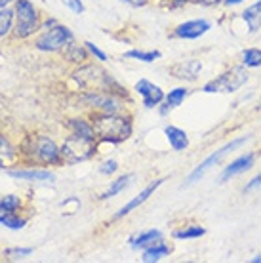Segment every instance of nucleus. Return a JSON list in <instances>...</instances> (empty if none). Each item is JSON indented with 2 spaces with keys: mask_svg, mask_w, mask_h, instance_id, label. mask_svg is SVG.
<instances>
[{
  "mask_svg": "<svg viewBox=\"0 0 261 263\" xmlns=\"http://www.w3.org/2000/svg\"><path fill=\"white\" fill-rule=\"evenodd\" d=\"M200 71H202V63L198 60H185L170 67L172 77H176L179 80H189V82L198 79Z\"/></svg>",
  "mask_w": 261,
  "mask_h": 263,
  "instance_id": "11",
  "label": "nucleus"
},
{
  "mask_svg": "<svg viewBox=\"0 0 261 263\" xmlns=\"http://www.w3.org/2000/svg\"><path fill=\"white\" fill-rule=\"evenodd\" d=\"M69 42H72L71 31L65 25H53L36 40V48L42 52H58L61 48H67Z\"/></svg>",
  "mask_w": 261,
  "mask_h": 263,
  "instance_id": "8",
  "label": "nucleus"
},
{
  "mask_svg": "<svg viewBox=\"0 0 261 263\" xmlns=\"http://www.w3.org/2000/svg\"><path fill=\"white\" fill-rule=\"evenodd\" d=\"M242 20L246 21L250 33H255L257 29H261V0L242 12Z\"/></svg>",
  "mask_w": 261,
  "mask_h": 263,
  "instance_id": "17",
  "label": "nucleus"
},
{
  "mask_svg": "<svg viewBox=\"0 0 261 263\" xmlns=\"http://www.w3.org/2000/svg\"><path fill=\"white\" fill-rule=\"evenodd\" d=\"M20 197H15V195H8V197H2L0 200V214H10V212H15L20 208Z\"/></svg>",
  "mask_w": 261,
  "mask_h": 263,
  "instance_id": "28",
  "label": "nucleus"
},
{
  "mask_svg": "<svg viewBox=\"0 0 261 263\" xmlns=\"http://www.w3.org/2000/svg\"><path fill=\"white\" fill-rule=\"evenodd\" d=\"M10 176L17 179H29V181H52L53 174L48 170H10Z\"/></svg>",
  "mask_w": 261,
  "mask_h": 263,
  "instance_id": "18",
  "label": "nucleus"
},
{
  "mask_svg": "<svg viewBox=\"0 0 261 263\" xmlns=\"http://www.w3.org/2000/svg\"><path fill=\"white\" fill-rule=\"evenodd\" d=\"M118 164L115 162V160H109V162H105L99 170H101V174H113V172H117Z\"/></svg>",
  "mask_w": 261,
  "mask_h": 263,
  "instance_id": "33",
  "label": "nucleus"
},
{
  "mask_svg": "<svg viewBox=\"0 0 261 263\" xmlns=\"http://www.w3.org/2000/svg\"><path fill=\"white\" fill-rule=\"evenodd\" d=\"M91 126L96 138L111 143H120L132 136V122L128 117H120L118 112H98L91 117Z\"/></svg>",
  "mask_w": 261,
  "mask_h": 263,
  "instance_id": "1",
  "label": "nucleus"
},
{
  "mask_svg": "<svg viewBox=\"0 0 261 263\" xmlns=\"http://www.w3.org/2000/svg\"><path fill=\"white\" fill-rule=\"evenodd\" d=\"M61 160L67 164H77V162H84L94 155L96 151V141L94 139L80 138L77 134H71L69 138L61 145Z\"/></svg>",
  "mask_w": 261,
  "mask_h": 263,
  "instance_id": "5",
  "label": "nucleus"
},
{
  "mask_svg": "<svg viewBox=\"0 0 261 263\" xmlns=\"http://www.w3.org/2000/svg\"><path fill=\"white\" fill-rule=\"evenodd\" d=\"M162 181L164 179H155V181H153V183H149L147 185V187H145L143 191L139 193V195H137L136 198H132L130 202L126 204V206H122V208H120V212H117V219L118 217H124V216H128V214H130L132 210H136L137 206H141V204L145 202V200H147V198L151 197V195H153V193L157 191L158 187H160V185H162Z\"/></svg>",
  "mask_w": 261,
  "mask_h": 263,
  "instance_id": "14",
  "label": "nucleus"
},
{
  "mask_svg": "<svg viewBox=\"0 0 261 263\" xmlns=\"http://www.w3.org/2000/svg\"><path fill=\"white\" fill-rule=\"evenodd\" d=\"M196 4H202V6H216V4H219V2H223V0H195Z\"/></svg>",
  "mask_w": 261,
  "mask_h": 263,
  "instance_id": "36",
  "label": "nucleus"
},
{
  "mask_svg": "<svg viewBox=\"0 0 261 263\" xmlns=\"http://www.w3.org/2000/svg\"><path fill=\"white\" fill-rule=\"evenodd\" d=\"M10 2H12V0H0V8H6Z\"/></svg>",
  "mask_w": 261,
  "mask_h": 263,
  "instance_id": "40",
  "label": "nucleus"
},
{
  "mask_svg": "<svg viewBox=\"0 0 261 263\" xmlns=\"http://www.w3.org/2000/svg\"><path fill=\"white\" fill-rule=\"evenodd\" d=\"M261 261V256H255L254 259H252V263H259Z\"/></svg>",
  "mask_w": 261,
  "mask_h": 263,
  "instance_id": "41",
  "label": "nucleus"
},
{
  "mask_svg": "<svg viewBox=\"0 0 261 263\" xmlns=\"http://www.w3.org/2000/svg\"><path fill=\"white\" fill-rule=\"evenodd\" d=\"M172 252V248L168 246V244L164 242L162 238H158L157 242H153L147 248V250L143 252V261L145 263H153V261H158L160 257H164V256H168Z\"/></svg>",
  "mask_w": 261,
  "mask_h": 263,
  "instance_id": "16",
  "label": "nucleus"
},
{
  "mask_svg": "<svg viewBox=\"0 0 261 263\" xmlns=\"http://www.w3.org/2000/svg\"><path fill=\"white\" fill-rule=\"evenodd\" d=\"M39 29V13L33 2L29 0H17L15 4V25H13V34L17 39H27Z\"/></svg>",
  "mask_w": 261,
  "mask_h": 263,
  "instance_id": "6",
  "label": "nucleus"
},
{
  "mask_svg": "<svg viewBox=\"0 0 261 263\" xmlns=\"http://www.w3.org/2000/svg\"><path fill=\"white\" fill-rule=\"evenodd\" d=\"M0 223L4 225V227H8V229L17 231V229H23L27 221L17 216H13L12 212H10V214H0Z\"/></svg>",
  "mask_w": 261,
  "mask_h": 263,
  "instance_id": "25",
  "label": "nucleus"
},
{
  "mask_svg": "<svg viewBox=\"0 0 261 263\" xmlns=\"http://www.w3.org/2000/svg\"><path fill=\"white\" fill-rule=\"evenodd\" d=\"M210 21L206 20H193V21H185L181 25L176 27V34L177 39H185V40H195L200 39L202 34H206L210 31Z\"/></svg>",
  "mask_w": 261,
  "mask_h": 263,
  "instance_id": "9",
  "label": "nucleus"
},
{
  "mask_svg": "<svg viewBox=\"0 0 261 263\" xmlns=\"http://www.w3.org/2000/svg\"><path fill=\"white\" fill-rule=\"evenodd\" d=\"M84 99L90 105H96L101 109V112H120L122 103L115 98V93H103V92H90L86 93Z\"/></svg>",
  "mask_w": 261,
  "mask_h": 263,
  "instance_id": "10",
  "label": "nucleus"
},
{
  "mask_svg": "<svg viewBox=\"0 0 261 263\" xmlns=\"http://www.w3.org/2000/svg\"><path fill=\"white\" fill-rule=\"evenodd\" d=\"M134 179V176L132 174H128V176H122V178H118L117 181H113V185L107 189V191L101 195V198L103 200H107V198H111V197H115V195H118L120 191H124L126 187L130 185V181Z\"/></svg>",
  "mask_w": 261,
  "mask_h": 263,
  "instance_id": "22",
  "label": "nucleus"
},
{
  "mask_svg": "<svg viewBox=\"0 0 261 263\" xmlns=\"http://www.w3.org/2000/svg\"><path fill=\"white\" fill-rule=\"evenodd\" d=\"M13 17H15V12L8 10V8L0 10V36H6L10 33V29L13 25Z\"/></svg>",
  "mask_w": 261,
  "mask_h": 263,
  "instance_id": "24",
  "label": "nucleus"
},
{
  "mask_svg": "<svg viewBox=\"0 0 261 263\" xmlns=\"http://www.w3.org/2000/svg\"><path fill=\"white\" fill-rule=\"evenodd\" d=\"M246 141H248V136H244V138H238V139H233L231 143L223 145V147L219 149V151H216L214 155H210V157L206 158L204 162H200V164L196 166L195 170L191 172V176L187 178V183L191 185V183H195V181H198V179L202 178V176L210 170V168H214L216 164H219L223 157H227L229 153L235 151V149H238V147H240L242 143H246Z\"/></svg>",
  "mask_w": 261,
  "mask_h": 263,
  "instance_id": "7",
  "label": "nucleus"
},
{
  "mask_svg": "<svg viewBox=\"0 0 261 263\" xmlns=\"http://www.w3.org/2000/svg\"><path fill=\"white\" fill-rule=\"evenodd\" d=\"M21 151L29 158H33L34 162H42V164H59L61 162V151L58 149V145L46 136H29L21 145Z\"/></svg>",
  "mask_w": 261,
  "mask_h": 263,
  "instance_id": "3",
  "label": "nucleus"
},
{
  "mask_svg": "<svg viewBox=\"0 0 261 263\" xmlns=\"http://www.w3.org/2000/svg\"><path fill=\"white\" fill-rule=\"evenodd\" d=\"M246 82H248V71L242 65H236L206 82L202 90L206 93H233L240 90Z\"/></svg>",
  "mask_w": 261,
  "mask_h": 263,
  "instance_id": "4",
  "label": "nucleus"
},
{
  "mask_svg": "<svg viewBox=\"0 0 261 263\" xmlns=\"http://www.w3.org/2000/svg\"><path fill=\"white\" fill-rule=\"evenodd\" d=\"M124 2H128L130 6H143L145 0H124Z\"/></svg>",
  "mask_w": 261,
  "mask_h": 263,
  "instance_id": "37",
  "label": "nucleus"
},
{
  "mask_svg": "<svg viewBox=\"0 0 261 263\" xmlns=\"http://www.w3.org/2000/svg\"><path fill=\"white\" fill-rule=\"evenodd\" d=\"M84 44H86V48H88V52H90L91 55H96L99 61H107V55H105V53L101 52V50H99L96 44H91V42H84Z\"/></svg>",
  "mask_w": 261,
  "mask_h": 263,
  "instance_id": "31",
  "label": "nucleus"
},
{
  "mask_svg": "<svg viewBox=\"0 0 261 263\" xmlns=\"http://www.w3.org/2000/svg\"><path fill=\"white\" fill-rule=\"evenodd\" d=\"M170 2L174 4V6H183V4H187L189 0H170Z\"/></svg>",
  "mask_w": 261,
  "mask_h": 263,
  "instance_id": "39",
  "label": "nucleus"
},
{
  "mask_svg": "<svg viewBox=\"0 0 261 263\" xmlns=\"http://www.w3.org/2000/svg\"><path fill=\"white\" fill-rule=\"evenodd\" d=\"M136 92L141 93V98H143V105L147 109H153V107H157L160 101L164 99V92L158 88L157 84H153L149 80H139L136 84Z\"/></svg>",
  "mask_w": 261,
  "mask_h": 263,
  "instance_id": "12",
  "label": "nucleus"
},
{
  "mask_svg": "<svg viewBox=\"0 0 261 263\" xmlns=\"http://www.w3.org/2000/svg\"><path fill=\"white\" fill-rule=\"evenodd\" d=\"M158 238H162V233L157 229H151V231H143L136 235L134 238H130L132 248H143V246H151L153 242H157Z\"/></svg>",
  "mask_w": 261,
  "mask_h": 263,
  "instance_id": "19",
  "label": "nucleus"
},
{
  "mask_svg": "<svg viewBox=\"0 0 261 263\" xmlns=\"http://www.w3.org/2000/svg\"><path fill=\"white\" fill-rule=\"evenodd\" d=\"M255 162V155H252V153H248V155H242V157H238L236 160H233L231 164L223 170L221 174V181H227V179L235 178V176H238V174H244V172H248L252 166H254Z\"/></svg>",
  "mask_w": 261,
  "mask_h": 263,
  "instance_id": "13",
  "label": "nucleus"
},
{
  "mask_svg": "<svg viewBox=\"0 0 261 263\" xmlns=\"http://www.w3.org/2000/svg\"><path fill=\"white\" fill-rule=\"evenodd\" d=\"M204 233H206V229L200 227V225H189V227H185V229H181V231H176L174 237L176 238H198V237H202Z\"/></svg>",
  "mask_w": 261,
  "mask_h": 263,
  "instance_id": "27",
  "label": "nucleus"
},
{
  "mask_svg": "<svg viewBox=\"0 0 261 263\" xmlns=\"http://www.w3.org/2000/svg\"><path fill=\"white\" fill-rule=\"evenodd\" d=\"M126 58H134V60H139V61H155L160 58V52H141V50H130V52H126Z\"/></svg>",
  "mask_w": 261,
  "mask_h": 263,
  "instance_id": "29",
  "label": "nucleus"
},
{
  "mask_svg": "<svg viewBox=\"0 0 261 263\" xmlns=\"http://www.w3.org/2000/svg\"><path fill=\"white\" fill-rule=\"evenodd\" d=\"M189 96V90L187 88H174L168 96H166V107L162 109V112H166L168 109H174V107H179L185 101V98Z\"/></svg>",
  "mask_w": 261,
  "mask_h": 263,
  "instance_id": "21",
  "label": "nucleus"
},
{
  "mask_svg": "<svg viewBox=\"0 0 261 263\" xmlns=\"http://www.w3.org/2000/svg\"><path fill=\"white\" fill-rule=\"evenodd\" d=\"M15 157H17V153L13 151V147L0 136V168H4L6 162L15 160Z\"/></svg>",
  "mask_w": 261,
  "mask_h": 263,
  "instance_id": "23",
  "label": "nucleus"
},
{
  "mask_svg": "<svg viewBox=\"0 0 261 263\" xmlns=\"http://www.w3.org/2000/svg\"><path fill=\"white\" fill-rule=\"evenodd\" d=\"M227 6H235V4H240V2H244V0H223Z\"/></svg>",
  "mask_w": 261,
  "mask_h": 263,
  "instance_id": "38",
  "label": "nucleus"
},
{
  "mask_svg": "<svg viewBox=\"0 0 261 263\" xmlns=\"http://www.w3.org/2000/svg\"><path fill=\"white\" fill-rule=\"evenodd\" d=\"M63 2H65V6L69 8V10H72L74 13L84 12V4H82L80 0H63Z\"/></svg>",
  "mask_w": 261,
  "mask_h": 263,
  "instance_id": "32",
  "label": "nucleus"
},
{
  "mask_svg": "<svg viewBox=\"0 0 261 263\" xmlns=\"http://www.w3.org/2000/svg\"><path fill=\"white\" fill-rule=\"evenodd\" d=\"M164 134H166V139H168V143H170V147L174 151H183V149L189 147V138H187V134L181 128H177V126H166Z\"/></svg>",
  "mask_w": 261,
  "mask_h": 263,
  "instance_id": "15",
  "label": "nucleus"
},
{
  "mask_svg": "<svg viewBox=\"0 0 261 263\" xmlns=\"http://www.w3.org/2000/svg\"><path fill=\"white\" fill-rule=\"evenodd\" d=\"M257 187H261V174L259 176H255V178L246 185V189H244V191H254V189H257Z\"/></svg>",
  "mask_w": 261,
  "mask_h": 263,
  "instance_id": "34",
  "label": "nucleus"
},
{
  "mask_svg": "<svg viewBox=\"0 0 261 263\" xmlns=\"http://www.w3.org/2000/svg\"><path fill=\"white\" fill-rule=\"evenodd\" d=\"M242 63L246 67H259L261 65V50L259 48H248L242 53Z\"/></svg>",
  "mask_w": 261,
  "mask_h": 263,
  "instance_id": "26",
  "label": "nucleus"
},
{
  "mask_svg": "<svg viewBox=\"0 0 261 263\" xmlns=\"http://www.w3.org/2000/svg\"><path fill=\"white\" fill-rule=\"evenodd\" d=\"M67 60L77 61V63L84 61L86 60V50L84 48H79L77 44H72V42H69V44H67Z\"/></svg>",
  "mask_w": 261,
  "mask_h": 263,
  "instance_id": "30",
  "label": "nucleus"
},
{
  "mask_svg": "<svg viewBox=\"0 0 261 263\" xmlns=\"http://www.w3.org/2000/svg\"><path fill=\"white\" fill-rule=\"evenodd\" d=\"M74 80L79 82L82 90H88V92L113 93L115 90H122L109 72H105L103 69H99L96 65L80 67L79 71H74Z\"/></svg>",
  "mask_w": 261,
  "mask_h": 263,
  "instance_id": "2",
  "label": "nucleus"
},
{
  "mask_svg": "<svg viewBox=\"0 0 261 263\" xmlns=\"http://www.w3.org/2000/svg\"><path fill=\"white\" fill-rule=\"evenodd\" d=\"M10 254H15V256H29V254H33L31 248H17V250H12Z\"/></svg>",
  "mask_w": 261,
  "mask_h": 263,
  "instance_id": "35",
  "label": "nucleus"
},
{
  "mask_svg": "<svg viewBox=\"0 0 261 263\" xmlns=\"http://www.w3.org/2000/svg\"><path fill=\"white\" fill-rule=\"evenodd\" d=\"M259 109H261V101H259Z\"/></svg>",
  "mask_w": 261,
  "mask_h": 263,
  "instance_id": "42",
  "label": "nucleus"
},
{
  "mask_svg": "<svg viewBox=\"0 0 261 263\" xmlns=\"http://www.w3.org/2000/svg\"><path fill=\"white\" fill-rule=\"evenodd\" d=\"M69 128L72 130V134H77V136H80V138L94 139V141H96V132H94V126L88 124L86 120L71 119V120H69Z\"/></svg>",
  "mask_w": 261,
  "mask_h": 263,
  "instance_id": "20",
  "label": "nucleus"
}]
</instances>
